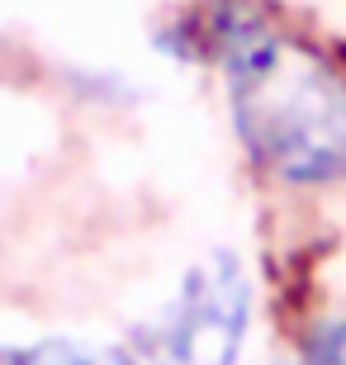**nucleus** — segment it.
Wrapping results in <instances>:
<instances>
[{
	"label": "nucleus",
	"instance_id": "nucleus-1",
	"mask_svg": "<svg viewBox=\"0 0 346 365\" xmlns=\"http://www.w3.org/2000/svg\"><path fill=\"white\" fill-rule=\"evenodd\" d=\"M166 57L218 62L242 148L290 185L346 180V81L252 0H209L157 34Z\"/></svg>",
	"mask_w": 346,
	"mask_h": 365
},
{
	"label": "nucleus",
	"instance_id": "nucleus-4",
	"mask_svg": "<svg viewBox=\"0 0 346 365\" xmlns=\"http://www.w3.org/2000/svg\"><path fill=\"white\" fill-rule=\"evenodd\" d=\"M299 365H346V318L322 323L318 332L304 341V361Z\"/></svg>",
	"mask_w": 346,
	"mask_h": 365
},
{
	"label": "nucleus",
	"instance_id": "nucleus-2",
	"mask_svg": "<svg viewBox=\"0 0 346 365\" xmlns=\"http://www.w3.org/2000/svg\"><path fill=\"white\" fill-rule=\"evenodd\" d=\"M252 327V275L238 252H209L185 271L175 299L143 327L157 365H238Z\"/></svg>",
	"mask_w": 346,
	"mask_h": 365
},
{
	"label": "nucleus",
	"instance_id": "nucleus-3",
	"mask_svg": "<svg viewBox=\"0 0 346 365\" xmlns=\"http://www.w3.org/2000/svg\"><path fill=\"white\" fill-rule=\"evenodd\" d=\"M5 365H138L119 346H95V341H71V337H48L34 346L5 356Z\"/></svg>",
	"mask_w": 346,
	"mask_h": 365
}]
</instances>
